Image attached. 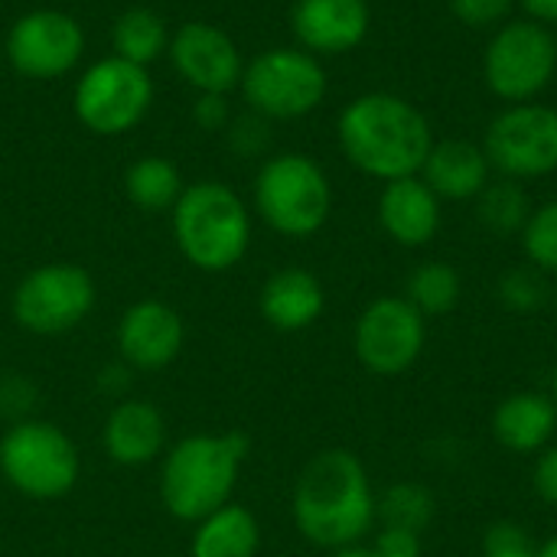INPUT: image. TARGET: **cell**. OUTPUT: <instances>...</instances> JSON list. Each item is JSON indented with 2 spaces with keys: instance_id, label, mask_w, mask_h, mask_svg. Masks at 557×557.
Returning a JSON list of instances; mask_svg holds the SVG:
<instances>
[{
  "instance_id": "6da1fadb",
  "label": "cell",
  "mask_w": 557,
  "mask_h": 557,
  "mask_svg": "<svg viewBox=\"0 0 557 557\" xmlns=\"http://www.w3.org/2000/svg\"><path fill=\"white\" fill-rule=\"evenodd\" d=\"M346 160L375 180L418 176L431 147L434 131L421 108L392 91H366L352 98L336 124Z\"/></svg>"
},
{
  "instance_id": "7a4b0ae2",
  "label": "cell",
  "mask_w": 557,
  "mask_h": 557,
  "mask_svg": "<svg viewBox=\"0 0 557 557\" xmlns=\"http://www.w3.org/2000/svg\"><path fill=\"white\" fill-rule=\"evenodd\" d=\"M294 522L300 535L320 548H349L375 522V496L369 473L349 450L317 454L294 490Z\"/></svg>"
},
{
  "instance_id": "3957f363",
  "label": "cell",
  "mask_w": 557,
  "mask_h": 557,
  "mask_svg": "<svg viewBox=\"0 0 557 557\" xmlns=\"http://www.w3.org/2000/svg\"><path fill=\"white\" fill-rule=\"evenodd\" d=\"M245 457L248 441L238 431L193 434L180 441L160 470V496L170 516L183 522H202L215 509L228 506Z\"/></svg>"
},
{
  "instance_id": "277c9868",
  "label": "cell",
  "mask_w": 557,
  "mask_h": 557,
  "mask_svg": "<svg viewBox=\"0 0 557 557\" xmlns=\"http://www.w3.org/2000/svg\"><path fill=\"white\" fill-rule=\"evenodd\" d=\"M173 235L189 264L202 271L235 268L251 238L242 199L222 183H196L173 206Z\"/></svg>"
},
{
  "instance_id": "5b68a950",
  "label": "cell",
  "mask_w": 557,
  "mask_h": 557,
  "mask_svg": "<svg viewBox=\"0 0 557 557\" xmlns=\"http://www.w3.org/2000/svg\"><path fill=\"white\" fill-rule=\"evenodd\" d=\"M255 206L274 232L287 238H307L326 225L333 189L320 163L310 157L277 153L258 173Z\"/></svg>"
},
{
  "instance_id": "8992f818",
  "label": "cell",
  "mask_w": 557,
  "mask_h": 557,
  "mask_svg": "<svg viewBox=\"0 0 557 557\" xmlns=\"http://www.w3.org/2000/svg\"><path fill=\"white\" fill-rule=\"evenodd\" d=\"M555 72L557 39L535 20H506L483 49V82L506 104L535 101Z\"/></svg>"
},
{
  "instance_id": "52a82bcc",
  "label": "cell",
  "mask_w": 557,
  "mask_h": 557,
  "mask_svg": "<svg viewBox=\"0 0 557 557\" xmlns=\"http://www.w3.org/2000/svg\"><path fill=\"white\" fill-rule=\"evenodd\" d=\"M7 483L29 499H59L78 480L75 444L46 421H16L0 441Z\"/></svg>"
},
{
  "instance_id": "ba28073f",
  "label": "cell",
  "mask_w": 557,
  "mask_h": 557,
  "mask_svg": "<svg viewBox=\"0 0 557 557\" xmlns=\"http://www.w3.org/2000/svg\"><path fill=\"white\" fill-rule=\"evenodd\" d=\"M245 101L274 121L304 117L326 98V72L307 49H268L242 72Z\"/></svg>"
},
{
  "instance_id": "9c48e42d",
  "label": "cell",
  "mask_w": 557,
  "mask_h": 557,
  "mask_svg": "<svg viewBox=\"0 0 557 557\" xmlns=\"http://www.w3.org/2000/svg\"><path fill=\"white\" fill-rule=\"evenodd\" d=\"M483 153L506 180H542L557 170V111L539 101L506 104L486 127Z\"/></svg>"
},
{
  "instance_id": "30bf717a",
  "label": "cell",
  "mask_w": 557,
  "mask_h": 557,
  "mask_svg": "<svg viewBox=\"0 0 557 557\" xmlns=\"http://www.w3.org/2000/svg\"><path fill=\"white\" fill-rule=\"evenodd\" d=\"M153 82L144 65H134L121 55L95 62L75 88L78 121L104 137L131 131L150 108Z\"/></svg>"
},
{
  "instance_id": "8fae6325",
  "label": "cell",
  "mask_w": 557,
  "mask_h": 557,
  "mask_svg": "<svg viewBox=\"0 0 557 557\" xmlns=\"http://www.w3.org/2000/svg\"><path fill=\"white\" fill-rule=\"evenodd\" d=\"M95 307V284L78 264H42L13 294V317L23 330L59 336L75 330Z\"/></svg>"
},
{
  "instance_id": "7c38bea8",
  "label": "cell",
  "mask_w": 557,
  "mask_h": 557,
  "mask_svg": "<svg viewBox=\"0 0 557 557\" xmlns=\"http://www.w3.org/2000/svg\"><path fill=\"white\" fill-rule=\"evenodd\" d=\"M428 323L405 297L372 300L356 323V356L375 375H401L424 349Z\"/></svg>"
},
{
  "instance_id": "4fadbf2b",
  "label": "cell",
  "mask_w": 557,
  "mask_h": 557,
  "mask_svg": "<svg viewBox=\"0 0 557 557\" xmlns=\"http://www.w3.org/2000/svg\"><path fill=\"white\" fill-rule=\"evenodd\" d=\"M85 49L82 26L59 10H33L20 16L7 36V59L26 78L65 75Z\"/></svg>"
},
{
  "instance_id": "5bb4252c",
  "label": "cell",
  "mask_w": 557,
  "mask_h": 557,
  "mask_svg": "<svg viewBox=\"0 0 557 557\" xmlns=\"http://www.w3.org/2000/svg\"><path fill=\"white\" fill-rule=\"evenodd\" d=\"M166 49L176 72L202 95H225L242 85L245 69L235 42L209 23H186Z\"/></svg>"
},
{
  "instance_id": "9a60e30c",
  "label": "cell",
  "mask_w": 557,
  "mask_h": 557,
  "mask_svg": "<svg viewBox=\"0 0 557 557\" xmlns=\"http://www.w3.org/2000/svg\"><path fill=\"white\" fill-rule=\"evenodd\" d=\"M290 26L310 55H343L366 42L372 10L366 0H297Z\"/></svg>"
},
{
  "instance_id": "2e32d148",
  "label": "cell",
  "mask_w": 557,
  "mask_h": 557,
  "mask_svg": "<svg viewBox=\"0 0 557 557\" xmlns=\"http://www.w3.org/2000/svg\"><path fill=\"white\" fill-rule=\"evenodd\" d=\"M183 339H186V330H183L180 313L160 300L134 304L121 317V326H117L121 359L140 372H157L170 366L180 356Z\"/></svg>"
},
{
  "instance_id": "e0dca14e",
  "label": "cell",
  "mask_w": 557,
  "mask_h": 557,
  "mask_svg": "<svg viewBox=\"0 0 557 557\" xmlns=\"http://www.w3.org/2000/svg\"><path fill=\"white\" fill-rule=\"evenodd\" d=\"M379 225L392 242L421 248L441 228V199L421 176L392 180L379 196Z\"/></svg>"
},
{
  "instance_id": "ac0fdd59",
  "label": "cell",
  "mask_w": 557,
  "mask_h": 557,
  "mask_svg": "<svg viewBox=\"0 0 557 557\" xmlns=\"http://www.w3.org/2000/svg\"><path fill=\"white\" fill-rule=\"evenodd\" d=\"M490 173H493V166L483 153V144L463 140V137H447V140H434L418 176L431 186V193L437 199L470 202L486 189Z\"/></svg>"
},
{
  "instance_id": "d6986e66",
  "label": "cell",
  "mask_w": 557,
  "mask_h": 557,
  "mask_svg": "<svg viewBox=\"0 0 557 557\" xmlns=\"http://www.w3.org/2000/svg\"><path fill=\"white\" fill-rule=\"evenodd\" d=\"M323 307H326L323 287L304 268H284L271 274L261 290V313L281 333H297L313 326Z\"/></svg>"
},
{
  "instance_id": "ffe728a7",
  "label": "cell",
  "mask_w": 557,
  "mask_h": 557,
  "mask_svg": "<svg viewBox=\"0 0 557 557\" xmlns=\"http://www.w3.org/2000/svg\"><path fill=\"white\" fill-rule=\"evenodd\" d=\"M163 414L150 401H121L104 424V450L121 467H144L163 450Z\"/></svg>"
},
{
  "instance_id": "44dd1931",
  "label": "cell",
  "mask_w": 557,
  "mask_h": 557,
  "mask_svg": "<svg viewBox=\"0 0 557 557\" xmlns=\"http://www.w3.org/2000/svg\"><path fill=\"white\" fill-rule=\"evenodd\" d=\"M557 428V401L539 392L509 395L493 414V434L506 450L535 454L542 450Z\"/></svg>"
},
{
  "instance_id": "7402d4cb",
  "label": "cell",
  "mask_w": 557,
  "mask_h": 557,
  "mask_svg": "<svg viewBox=\"0 0 557 557\" xmlns=\"http://www.w3.org/2000/svg\"><path fill=\"white\" fill-rule=\"evenodd\" d=\"M258 548H261L258 519L245 506L228 503L199 522L189 557H255Z\"/></svg>"
},
{
  "instance_id": "603a6c76",
  "label": "cell",
  "mask_w": 557,
  "mask_h": 557,
  "mask_svg": "<svg viewBox=\"0 0 557 557\" xmlns=\"http://www.w3.org/2000/svg\"><path fill=\"white\" fill-rule=\"evenodd\" d=\"M124 189H127L134 206H140L147 212H160V209L176 206V199L183 196V180H180V170L170 160L144 157L127 170Z\"/></svg>"
},
{
  "instance_id": "cb8c5ba5",
  "label": "cell",
  "mask_w": 557,
  "mask_h": 557,
  "mask_svg": "<svg viewBox=\"0 0 557 557\" xmlns=\"http://www.w3.org/2000/svg\"><path fill=\"white\" fill-rule=\"evenodd\" d=\"M532 215V202L522 189L519 180H490L486 189L476 196V219L493 232V235H522L525 222Z\"/></svg>"
},
{
  "instance_id": "d4e9b609",
  "label": "cell",
  "mask_w": 557,
  "mask_h": 557,
  "mask_svg": "<svg viewBox=\"0 0 557 557\" xmlns=\"http://www.w3.org/2000/svg\"><path fill=\"white\" fill-rule=\"evenodd\" d=\"M424 320L428 317H444L457 307L460 300V274L447 261H424L414 268L408 281V297H405Z\"/></svg>"
},
{
  "instance_id": "484cf974",
  "label": "cell",
  "mask_w": 557,
  "mask_h": 557,
  "mask_svg": "<svg viewBox=\"0 0 557 557\" xmlns=\"http://www.w3.org/2000/svg\"><path fill=\"white\" fill-rule=\"evenodd\" d=\"M114 49H117L121 59H127L134 65L153 62L166 49L163 20L153 10H144V7H134V10L121 13L117 23H114Z\"/></svg>"
},
{
  "instance_id": "4316f807",
  "label": "cell",
  "mask_w": 557,
  "mask_h": 557,
  "mask_svg": "<svg viewBox=\"0 0 557 557\" xmlns=\"http://www.w3.org/2000/svg\"><path fill=\"white\" fill-rule=\"evenodd\" d=\"M375 516L388 529H405L421 535L434 519V496L421 483H398L385 490V496L375 503Z\"/></svg>"
},
{
  "instance_id": "83f0119b",
  "label": "cell",
  "mask_w": 557,
  "mask_h": 557,
  "mask_svg": "<svg viewBox=\"0 0 557 557\" xmlns=\"http://www.w3.org/2000/svg\"><path fill=\"white\" fill-rule=\"evenodd\" d=\"M522 248L532 268L542 274H557V199L532 209L522 228Z\"/></svg>"
},
{
  "instance_id": "f1b7e54d",
  "label": "cell",
  "mask_w": 557,
  "mask_h": 557,
  "mask_svg": "<svg viewBox=\"0 0 557 557\" xmlns=\"http://www.w3.org/2000/svg\"><path fill=\"white\" fill-rule=\"evenodd\" d=\"M499 300L516 310V313H529L539 310L548 300V287L539 268H512L509 274H503L499 281Z\"/></svg>"
},
{
  "instance_id": "f546056e",
  "label": "cell",
  "mask_w": 557,
  "mask_h": 557,
  "mask_svg": "<svg viewBox=\"0 0 557 557\" xmlns=\"http://www.w3.org/2000/svg\"><path fill=\"white\" fill-rule=\"evenodd\" d=\"M519 0H447L457 23L467 29H499Z\"/></svg>"
},
{
  "instance_id": "4dcf8cb0",
  "label": "cell",
  "mask_w": 557,
  "mask_h": 557,
  "mask_svg": "<svg viewBox=\"0 0 557 557\" xmlns=\"http://www.w3.org/2000/svg\"><path fill=\"white\" fill-rule=\"evenodd\" d=\"M486 555L483 557H539V552L532 548L529 535L512 525V522H499L486 532Z\"/></svg>"
},
{
  "instance_id": "1f68e13d",
  "label": "cell",
  "mask_w": 557,
  "mask_h": 557,
  "mask_svg": "<svg viewBox=\"0 0 557 557\" xmlns=\"http://www.w3.org/2000/svg\"><path fill=\"white\" fill-rule=\"evenodd\" d=\"M33 398H36V392H33V385H29L26 379H20V375L0 379V411H3V414L23 418V414L33 408ZM23 421H26V418H23Z\"/></svg>"
},
{
  "instance_id": "d6a6232c",
  "label": "cell",
  "mask_w": 557,
  "mask_h": 557,
  "mask_svg": "<svg viewBox=\"0 0 557 557\" xmlns=\"http://www.w3.org/2000/svg\"><path fill=\"white\" fill-rule=\"evenodd\" d=\"M379 557H421V535L405 529H382L379 542L372 548Z\"/></svg>"
},
{
  "instance_id": "836d02e7",
  "label": "cell",
  "mask_w": 557,
  "mask_h": 557,
  "mask_svg": "<svg viewBox=\"0 0 557 557\" xmlns=\"http://www.w3.org/2000/svg\"><path fill=\"white\" fill-rule=\"evenodd\" d=\"M535 490L545 503L557 506V447L545 450L535 467Z\"/></svg>"
},
{
  "instance_id": "e575fe53",
  "label": "cell",
  "mask_w": 557,
  "mask_h": 557,
  "mask_svg": "<svg viewBox=\"0 0 557 557\" xmlns=\"http://www.w3.org/2000/svg\"><path fill=\"white\" fill-rule=\"evenodd\" d=\"M196 121H199L206 131L225 127V121H228V104H225V95H202V98L196 101Z\"/></svg>"
},
{
  "instance_id": "d590c367",
  "label": "cell",
  "mask_w": 557,
  "mask_h": 557,
  "mask_svg": "<svg viewBox=\"0 0 557 557\" xmlns=\"http://www.w3.org/2000/svg\"><path fill=\"white\" fill-rule=\"evenodd\" d=\"M519 3L529 13V20L542 26H557V0H519Z\"/></svg>"
},
{
  "instance_id": "8d00e7d4",
  "label": "cell",
  "mask_w": 557,
  "mask_h": 557,
  "mask_svg": "<svg viewBox=\"0 0 557 557\" xmlns=\"http://www.w3.org/2000/svg\"><path fill=\"white\" fill-rule=\"evenodd\" d=\"M333 557H379L372 548H359V545H349V548H339Z\"/></svg>"
},
{
  "instance_id": "74e56055",
  "label": "cell",
  "mask_w": 557,
  "mask_h": 557,
  "mask_svg": "<svg viewBox=\"0 0 557 557\" xmlns=\"http://www.w3.org/2000/svg\"><path fill=\"white\" fill-rule=\"evenodd\" d=\"M539 557H557V535L548 542V545H545V548H542V552H539Z\"/></svg>"
},
{
  "instance_id": "f35d334b",
  "label": "cell",
  "mask_w": 557,
  "mask_h": 557,
  "mask_svg": "<svg viewBox=\"0 0 557 557\" xmlns=\"http://www.w3.org/2000/svg\"><path fill=\"white\" fill-rule=\"evenodd\" d=\"M552 388H555V395H552V398L557 401V366H555V382H552Z\"/></svg>"
},
{
  "instance_id": "ab89813d",
  "label": "cell",
  "mask_w": 557,
  "mask_h": 557,
  "mask_svg": "<svg viewBox=\"0 0 557 557\" xmlns=\"http://www.w3.org/2000/svg\"><path fill=\"white\" fill-rule=\"evenodd\" d=\"M163 557H180V555H163Z\"/></svg>"
},
{
  "instance_id": "60d3db41",
  "label": "cell",
  "mask_w": 557,
  "mask_h": 557,
  "mask_svg": "<svg viewBox=\"0 0 557 557\" xmlns=\"http://www.w3.org/2000/svg\"><path fill=\"white\" fill-rule=\"evenodd\" d=\"M555 307H557V294H555Z\"/></svg>"
}]
</instances>
